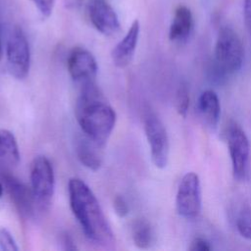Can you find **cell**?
Returning a JSON list of instances; mask_svg holds the SVG:
<instances>
[{
	"instance_id": "6da1fadb",
	"label": "cell",
	"mask_w": 251,
	"mask_h": 251,
	"mask_svg": "<svg viewBox=\"0 0 251 251\" xmlns=\"http://www.w3.org/2000/svg\"><path fill=\"white\" fill-rule=\"evenodd\" d=\"M68 191L72 212L86 238L97 245H112L113 230L91 188L82 179L72 177Z\"/></svg>"
},
{
	"instance_id": "7a4b0ae2",
	"label": "cell",
	"mask_w": 251,
	"mask_h": 251,
	"mask_svg": "<svg viewBox=\"0 0 251 251\" xmlns=\"http://www.w3.org/2000/svg\"><path fill=\"white\" fill-rule=\"evenodd\" d=\"M75 114L83 134L104 146L115 127L117 114L96 83L80 87Z\"/></svg>"
},
{
	"instance_id": "3957f363",
	"label": "cell",
	"mask_w": 251,
	"mask_h": 251,
	"mask_svg": "<svg viewBox=\"0 0 251 251\" xmlns=\"http://www.w3.org/2000/svg\"><path fill=\"white\" fill-rule=\"evenodd\" d=\"M244 49L238 34L229 26H223L215 45V63L222 75H232L242 66Z\"/></svg>"
},
{
	"instance_id": "277c9868",
	"label": "cell",
	"mask_w": 251,
	"mask_h": 251,
	"mask_svg": "<svg viewBox=\"0 0 251 251\" xmlns=\"http://www.w3.org/2000/svg\"><path fill=\"white\" fill-rule=\"evenodd\" d=\"M30 189L35 206L49 209L55 192V174L49 159L44 155L33 158L30 165Z\"/></svg>"
},
{
	"instance_id": "5b68a950",
	"label": "cell",
	"mask_w": 251,
	"mask_h": 251,
	"mask_svg": "<svg viewBox=\"0 0 251 251\" xmlns=\"http://www.w3.org/2000/svg\"><path fill=\"white\" fill-rule=\"evenodd\" d=\"M6 59L11 75L17 79L27 76L30 68V49L27 38L20 26H15L8 36Z\"/></svg>"
},
{
	"instance_id": "8992f818",
	"label": "cell",
	"mask_w": 251,
	"mask_h": 251,
	"mask_svg": "<svg viewBox=\"0 0 251 251\" xmlns=\"http://www.w3.org/2000/svg\"><path fill=\"white\" fill-rule=\"evenodd\" d=\"M144 132L150 148L152 163L158 169L168 165L170 142L168 133L162 121L154 114H149L144 119Z\"/></svg>"
},
{
	"instance_id": "52a82bcc",
	"label": "cell",
	"mask_w": 251,
	"mask_h": 251,
	"mask_svg": "<svg viewBox=\"0 0 251 251\" xmlns=\"http://www.w3.org/2000/svg\"><path fill=\"white\" fill-rule=\"evenodd\" d=\"M202 198L200 179L197 174H185L177 187L176 208L178 215L185 219H194L201 212Z\"/></svg>"
},
{
	"instance_id": "ba28073f",
	"label": "cell",
	"mask_w": 251,
	"mask_h": 251,
	"mask_svg": "<svg viewBox=\"0 0 251 251\" xmlns=\"http://www.w3.org/2000/svg\"><path fill=\"white\" fill-rule=\"evenodd\" d=\"M228 152L231 160L232 174L238 180L245 179L248 174L250 144L244 130L232 123L226 132Z\"/></svg>"
},
{
	"instance_id": "9c48e42d",
	"label": "cell",
	"mask_w": 251,
	"mask_h": 251,
	"mask_svg": "<svg viewBox=\"0 0 251 251\" xmlns=\"http://www.w3.org/2000/svg\"><path fill=\"white\" fill-rule=\"evenodd\" d=\"M67 65L72 79L80 87L95 83L98 65L95 57L87 49L74 48L69 55Z\"/></svg>"
},
{
	"instance_id": "30bf717a",
	"label": "cell",
	"mask_w": 251,
	"mask_h": 251,
	"mask_svg": "<svg viewBox=\"0 0 251 251\" xmlns=\"http://www.w3.org/2000/svg\"><path fill=\"white\" fill-rule=\"evenodd\" d=\"M88 16L93 26L104 35L110 36L120 30L118 15L107 0H90Z\"/></svg>"
},
{
	"instance_id": "8fae6325",
	"label": "cell",
	"mask_w": 251,
	"mask_h": 251,
	"mask_svg": "<svg viewBox=\"0 0 251 251\" xmlns=\"http://www.w3.org/2000/svg\"><path fill=\"white\" fill-rule=\"evenodd\" d=\"M0 176L19 212L26 218L32 216L35 203L31 189L26 187L19 178L11 175L9 169L5 167L0 169Z\"/></svg>"
},
{
	"instance_id": "7c38bea8",
	"label": "cell",
	"mask_w": 251,
	"mask_h": 251,
	"mask_svg": "<svg viewBox=\"0 0 251 251\" xmlns=\"http://www.w3.org/2000/svg\"><path fill=\"white\" fill-rule=\"evenodd\" d=\"M139 32V22L135 20L126 31V35L112 50V61L116 67L125 68L131 62L138 43Z\"/></svg>"
},
{
	"instance_id": "4fadbf2b",
	"label": "cell",
	"mask_w": 251,
	"mask_h": 251,
	"mask_svg": "<svg viewBox=\"0 0 251 251\" xmlns=\"http://www.w3.org/2000/svg\"><path fill=\"white\" fill-rule=\"evenodd\" d=\"M102 147L85 134L79 136L75 141V153L78 161L91 171L99 170L103 162Z\"/></svg>"
},
{
	"instance_id": "5bb4252c",
	"label": "cell",
	"mask_w": 251,
	"mask_h": 251,
	"mask_svg": "<svg viewBox=\"0 0 251 251\" xmlns=\"http://www.w3.org/2000/svg\"><path fill=\"white\" fill-rule=\"evenodd\" d=\"M193 15L191 10L185 5L176 7L169 29V38L174 42L186 40L193 29Z\"/></svg>"
},
{
	"instance_id": "9a60e30c",
	"label": "cell",
	"mask_w": 251,
	"mask_h": 251,
	"mask_svg": "<svg viewBox=\"0 0 251 251\" xmlns=\"http://www.w3.org/2000/svg\"><path fill=\"white\" fill-rule=\"evenodd\" d=\"M198 111L201 118L210 127H217L221 116V105L219 97L214 90L208 89L201 93L198 99Z\"/></svg>"
},
{
	"instance_id": "2e32d148",
	"label": "cell",
	"mask_w": 251,
	"mask_h": 251,
	"mask_svg": "<svg viewBox=\"0 0 251 251\" xmlns=\"http://www.w3.org/2000/svg\"><path fill=\"white\" fill-rule=\"evenodd\" d=\"M21 160L17 139L12 131L6 128L0 129V164L7 168H15Z\"/></svg>"
},
{
	"instance_id": "e0dca14e",
	"label": "cell",
	"mask_w": 251,
	"mask_h": 251,
	"mask_svg": "<svg viewBox=\"0 0 251 251\" xmlns=\"http://www.w3.org/2000/svg\"><path fill=\"white\" fill-rule=\"evenodd\" d=\"M131 237L136 247L148 249L154 241V232L151 224L144 218L135 220L131 226Z\"/></svg>"
},
{
	"instance_id": "ac0fdd59",
	"label": "cell",
	"mask_w": 251,
	"mask_h": 251,
	"mask_svg": "<svg viewBox=\"0 0 251 251\" xmlns=\"http://www.w3.org/2000/svg\"><path fill=\"white\" fill-rule=\"evenodd\" d=\"M236 226L239 234L242 237L251 239V208L249 206H244L241 208L237 216Z\"/></svg>"
},
{
	"instance_id": "d6986e66",
	"label": "cell",
	"mask_w": 251,
	"mask_h": 251,
	"mask_svg": "<svg viewBox=\"0 0 251 251\" xmlns=\"http://www.w3.org/2000/svg\"><path fill=\"white\" fill-rule=\"evenodd\" d=\"M189 107V93L185 84H180L176 95V109L179 116L186 117Z\"/></svg>"
},
{
	"instance_id": "ffe728a7",
	"label": "cell",
	"mask_w": 251,
	"mask_h": 251,
	"mask_svg": "<svg viewBox=\"0 0 251 251\" xmlns=\"http://www.w3.org/2000/svg\"><path fill=\"white\" fill-rule=\"evenodd\" d=\"M0 249L5 251H18L19 246L13 234L3 226H0Z\"/></svg>"
},
{
	"instance_id": "44dd1931",
	"label": "cell",
	"mask_w": 251,
	"mask_h": 251,
	"mask_svg": "<svg viewBox=\"0 0 251 251\" xmlns=\"http://www.w3.org/2000/svg\"><path fill=\"white\" fill-rule=\"evenodd\" d=\"M42 17L48 18L53 11L55 0H30Z\"/></svg>"
},
{
	"instance_id": "7402d4cb",
	"label": "cell",
	"mask_w": 251,
	"mask_h": 251,
	"mask_svg": "<svg viewBox=\"0 0 251 251\" xmlns=\"http://www.w3.org/2000/svg\"><path fill=\"white\" fill-rule=\"evenodd\" d=\"M113 207L115 210V213L120 217V218H125L128 212H129V207L127 202L126 201V199L121 196V195H117L114 198V202H113Z\"/></svg>"
},
{
	"instance_id": "603a6c76",
	"label": "cell",
	"mask_w": 251,
	"mask_h": 251,
	"mask_svg": "<svg viewBox=\"0 0 251 251\" xmlns=\"http://www.w3.org/2000/svg\"><path fill=\"white\" fill-rule=\"evenodd\" d=\"M189 251H210L212 250V246L210 244L209 241H207L205 238L202 237H195L189 247H188Z\"/></svg>"
},
{
	"instance_id": "cb8c5ba5",
	"label": "cell",
	"mask_w": 251,
	"mask_h": 251,
	"mask_svg": "<svg viewBox=\"0 0 251 251\" xmlns=\"http://www.w3.org/2000/svg\"><path fill=\"white\" fill-rule=\"evenodd\" d=\"M244 19L246 27L251 36V0H244Z\"/></svg>"
},
{
	"instance_id": "d4e9b609",
	"label": "cell",
	"mask_w": 251,
	"mask_h": 251,
	"mask_svg": "<svg viewBox=\"0 0 251 251\" xmlns=\"http://www.w3.org/2000/svg\"><path fill=\"white\" fill-rule=\"evenodd\" d=\"M61 242H62L63 248L65 250H75L76 249L75 242L73 240V238L68 233L63 234V236L61 238Z\"/></svg>"
},
{
	"instance_id": "484cf974",
	"label": "cell",
	"mask_w": 251,
	"mask_h": 251,
	"mask_svg": "<svg viewBox=\"0 0 251 251\" xmlns=\"http://www.w3.org/2000/svg\"><path fill=\"white\" fill-rule=\"evenodd\" d=\"M2 59V36H1V24H0V62Z\"/></svg>"
},
{
	"instance_id": "4316f807",
	"label": "cell",
	"mask_w": 251,
	"mask_h": 251,
	"mask_svg": "<svg viewBox=\"0 0 251 251\" xmlns=\"http://www.w3.org/2000/svg\"><path fill=\"white\" fill-rule=\"evenodd\" d=\"M3 189H4V186H3L2 182L0 181V197H1V196H2V194H3Z\"/></svg>"
},
{
	"instance_id": "83f0119b",
	"label": "cell",
	"mask_w": 251,
	"mask_h": 251,
	"mask_svg": "<svg viewBox=\"0 0 251 251\" xmlns=\"http://www.w3.org/2000/svg\"><path fill=\"white\" fill-rule=\"evenodd\" d=\"M72 1H74V0H72ZM75 1H76V0H75Z\"/></svg>"
}]
</instances>
